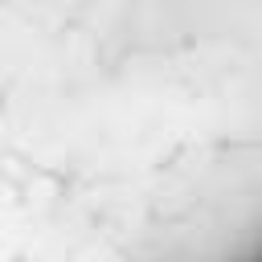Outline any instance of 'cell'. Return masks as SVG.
Returning a JSON list of instances; mask_svg holds the SVG:
<instances>
[{
    "label": "cell",
    "instance_id": "obj_1",
    "mask_svg": "<svg viewBox=\"0 0 262 262\" xmlns=\"http://www.w3.org/2000/svg\"><path fill=\"white\" fill-rule=\"evenodd\" d=\"M258 262H262V258H258Z\"/></svg>",
    "mask_w": 262,
    "mask_h": 262
}]
</instances>
